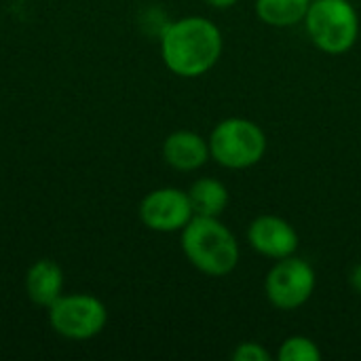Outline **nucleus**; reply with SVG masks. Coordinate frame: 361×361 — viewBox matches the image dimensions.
Masks as SVG:
<instances>
[{"label":"nucleus","instance_id":"obj_2","mask_svg":"<svg viewBox=\"0 0 361 361\" xmlns=\"http://www.w3.org/2000/svg\"><path fill=\"white\" fill-rule=\"evenodd\" d=\"M182 252L197 271L209 277H224L239 264L235 235L218 218L209 216H192L182 228Z\"/></svg>","mask_w":361,"mask_h":361},{"label":"nucleus","instance_id":"obj_12","mask_svg":"<svg viewBox=\"0 0 361 361\" xmlns=\"http://www.w3.org/2000/svg\"><path fill=\"white\" fill-rule=\"evenodd\" d=\"M309 0H256V15L273 27H290L305 21Z\"/></svg>","mask_w":361,"mask_h":361},{"label":"nucleus","instance_id":"obj_13","mask_svg":"<svg viewBox=\"0 0 361 361\" xmlns=\"http://www.w3.org/2000/svg\"><path fill=\"white\" fill-rule=\"evenodd\" d=\"M277 357L281 361H319L322 351L307 336H290L283 341Z\"/></svg>","mask_w":361,"mask_h":361},{"label":"nucleus","instance_id":"obj_3","mask_svg":"<svg viewBox=\"0 0 361 361\" xmlns=\"http://www.w3.org/2000/svg\"><path fill=\"white\" fill-rule=\"evenodd\" d=\"M302 23L311 42L330 55L347 53L360 36V17L349 0H315Z\"/></svg>","mask_w":361,"mask_h":361},{"label":"nucleus","instance_id":"obj_17","mask_svg":"<svg viewBox=\"0 0 361 361\" xmlns=\"http://www.w3.org/2000/svg\"><path fill=\"white\" fill-rule=\"evenodd\" d=\"M309 2H315V0H309Z\"/></svg>","mask_w":361,"mask_h":361},{"label":"nucleus","instance_id":"obj_14","mask_svg":"<svg viewBox=\"0 0 361 361\" xmlns=\"http://www.w3.org/2000/svg\"><path fill=\"white\" fill-rule=\"evenodd\" d=\"M233 361H271V353L258 343H241L233 351Z\"/></svg>","mask_w":361,"mask_h":361},{"label":"nucleus","instance_id":"obj_1","mask_svg":"<svg viewBox=\"0 0 361 361\" xmlns=\"http://www.w3.org/2000/svg\"><path fill=\"white\" fill-rule=\"evenodd\" d=\"M220 55L222 34L207 17H182L169 23L161 36V57L182 78L203 76L218 63Z\"/></svg>","mask_w":361,"mask_h":361},{"label":"nucleus","instance_id":"obj_15","mask_svg":"<svg viewBox=\"0 0 361 361\" xmlns=\"http://www.w3.org/2000/svg\"><path fill=\"white\" fill-rule=\"evenodd\" d=\"M351 286H353V290L361 294V264H357L353 271H351Z\"/></svg>","mask_w":361,"mask_h":361},{"label":"nucleus","instance_id":"obj_11","mask_svg":"<svg viewBox=\"0 0 361 361\" xmlns=\"http://www.w3.org/2000/svg\"><path fill=\"white\" fill-rule=\"evenodd\" d=\"M188 197H190L195 216L220 218L228 205L226 186L214 178H201V180L192 182V186L188 188Z\"/></svg>","mask_w":361,"mask_h":361},{"label":"nucleus","instance_id":"obj_5","mask_svg":"<svg viewBox=\"0 0 361 361\" xmlns=\"http://www.w3.org/2000/svg\"><path fill=\"white\" fill-rule=\"evenodd\" d=\"M47 311L53 332L68 341H89L108 322L106 305L93 294H61Z\"/></svg>","mask_w":361,"mask_h":361},{"label":"nucleus","instance_id":"obj_10","mask_svg":"<svg viewBox=\"0 0 361 361\" xmlns=\"http://www.w3.org/2000/svg\"><path fill=\"white\" fill-rule=\"evenodd\" d=\"M25 294L27 298L49 309L63 294V271L53 260H36L25 273Z\"/></svg>","mask_w":361,"mask_h":361},{"label":"nucleus","instance_id":"obj_6","mask_svg":"<svg viewBox=\"0 0 361 361\" xmlns=\"http://www.w3.org/2000/svg\"><path fill=\"white\" fill-rule=\"evenodd\" d=\"M315 290V271L302 258L294 254L273 264L267 275L264 292L273 307L281 311H294L302 307Z\"/></svg>","mask_w":361,"mask_h":361},{"label":"nucleus","instance_id":"obj_16","mask_svg":"<svg viewBox=\"0 0 361 361\" xmlns=\"http://www.w3.org/2000/svg\"><path fill=\"white\" fill-rule=\"evenodd\" d=\"M207 4H212L214 8H228L233 4H237L239 0H205Z\"/></svg>","mask_w":361,"mask_h":361},{"label":"nucleus","instance_id":"obj_7","mask_svg":"<svg viewBox=\"0 0 361 361\" xmlns=\"http://www.w3.org/2000/svg\"><path fill=\"white\" fill-rule=\"evenodd\" d=\"M192 203L188 192L180 188H157L148 192L140 203V220L154 233L182 231L192 220Z\"/></svg>","mask_w":361,"mask_h":361},{"label":"nucleus","instance_id":"obj_9","mask_svg":"<svg viewBox=\"0 0 361 361\" xmlns=\"http://www.w3.org/2000/svg\"><path fill=\"white\" fill-rule=\"evenodd\" d=\"M209 157V142L188 129L173 131L163 142V159L178 171H195L203 167Z\"/></svg>","mask_w":361,"mask_h":361},{"label":"nucleus","instance_id":"obj_8","mask_svg":"<svg viewBox=\"0 0 361 361\" xmlns=\"http://www.w3.org/2000/svg\"><path fill=\"white\" fill-rule=\"evenodd\" d=\"M250 245L273 260L292 256L298 250V235L294 226L279 216H260L247 228Z\"/></svg>","mask_w":361,"mask_h":361},{"label":"nucleus","instance_id":"obj_4","mask_svg":"<svg viewBox=\"0 0 361 361\" xmlns=\"http://www.w3.org/2000/svg\"><path fill=\"white\" fill-rule=\"evenodd\" d=\"M267 152V135L254 121L226 118L218 123L209 135L212 159L226 169H247L262 161Z\"/></svg>","mask_w":361,"mask_h":361}]
</instances>
